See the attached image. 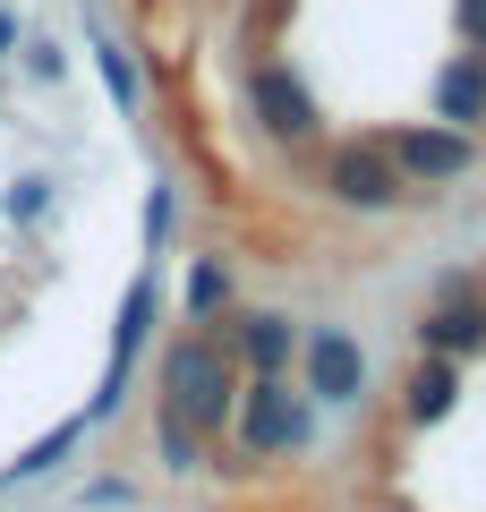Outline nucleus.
<instances>
[{
	"mask_svg": "<svg viewBox=\"0 0 486 512\" xmlns=\"http://www.w3.org/2000/svg\"><path fill=\"white\" fill-rule=\"evenodd\" d=\"M222 291H231V282H222V265H197V274H188V308H197V316H214Z\"/></svg>",
	"mask_w": 486,
	"mask_h": 512,
	"instance_id": "ddd939ff",
	"label": "nucleus"
},
{
	"mask_svg": "<svg viewBox=\"0 0 486 512\" xmlns=\"http://www.w3.org/2000/svg\"><path fill=\"white\" fill-rule=\"evenodd\" d=\"M162 393H171V419L180 427H222L231 419V367H222L214 342H171V359H162Z\"/></svg>",
	"mask_w": 486,
	"mask_h": 512,
	"instance_id": "f257e3e1",
	"label": "nucleus"
},
{
	"mask_svg": "<svg viewBox=\"0 0 486 512\" xmlns=\"http://www.w3.org/2000/svg\"><path fill=\"white\" fill-rule=\"evenodd\" d=\"M77 436H86V419H77V427H52V436H43V444H26V453H18V470H9V487H18V478H43V470H52V461L69 453Z\"/></svg>",
	"mask_w": 486,
	"mask_h": 512,
	"instance_id": "9b49d317",
	"label": "nucleus"
},
{
	"mask_svg": "<svg viewBox=\"0 0 486 512\" xmlns=\"http://www.w3.org/2000/svg\"><path fill=\"white\" fill-rule=\"evenodd\" d=\"M162 461L171 470H197V427H180L171 410H162Z\"/></svg>",
	"mask_w": 486,
	"mask_h": 512,
	"instance_id": "f8f14e48",
	"label": "nucleus"
},
{
	"mask_svg": "<svg viewBox=\"0 0 486 512\" xmlns=\"http://www.w3.org/2000/svg\"><path fill=\"white\" fill-rule=\"evenodd\" d=\"M94 60H103V86L120 94V103H137V77H128V60L111 52V43H94Z\"/></svg>",
	"mask_w": 486,
	"mask_h": 512,
	"instance_id": "4468645a",
	"label": "nucleus"
},
{
	"mask_svg": "<svg viewBox=\"0 0 486 512\" xmlns=\"http://www.w3.org/2000/svg\"><path fill=\"white\" fill-rule=\"evenodd\" d=\"M435 111H444V120H486V69H469V60H461V69H444V77H435Z\"/></svg>",
	"mask_w": 486,
	"mask_h": 512,
	"instance_id": "0eeeda50",
	"label": "nucleus"
},
{
	"mask_svg": "<svg viewBox=\"0 0 486 512\" xmlns=\"http://www.w3.org/2000/svg\"><path fill=\"white\" fill-rule=\"evenodd\" d=\"M239 436H248L256 453H290V444H307V410L290 402V384H282V376H256L248 410H239Z\"/></svg>",
	"mask_w": 486,
	"mask_h": 512,
	"instance_id": "f03ea898",
	"label": "nucleus"
},
{
	"mask_svg": "<svg viewBox=\"0 0 486 512\" xmlns=\"http://www.w3.org/2000/svg\"><path fill=\"white\" fill-rule=\"evenodd\" d=\"M256 111H265L273 137H307V128H316V103H307V86H290L282 69L256 77Z\"/></svg>",
	"mask_w": 486,
	"mask_h": 512,
	"instance_id": "423d86ee",
	"label": "nucleus"
},
{
	"mask_svg": "<svg viewBox=\"0 0 486 512\" xmlns=\"http://www.w3.org/2000/svg\"><path fill=\"white\" fill-rule=\"evenodd\" d=\"M9 43H18V26H9V18H0V60H9Z\"/></svg>",
	"mask_w": 486,
	"mask_h": 512,
	"instance_id": "dca6fc26",
	"label": "nucleus"
},
{
	"mask_svg": "<svg viewBox=\"0 0 486 512\" xmlns=\"http://www.w3.org/2000/svg\"><path fill=\"white\" fill-rule=\"evenodd\" d=\"M333 197H342V205H367V214H384V205L401 197V171L384 163V154H367V146H350L342 163H333Z\"/></svg>",
	"mask_w": 486,
	"mask_h": 512,
	"instance_id": "39448f33",
	"label": "nucleus"
},
{
	"mask_svg": "<svg viewBox=\"0 0 486 512\" xmlns=\"http://www.w3.org/2000/svg\"><path fill=\"white\" fill-rule=\"evenodd\" d=\"M393 163L410 171V180H461L469 171V137L461 128H410V137L393 146Z\"/></svg>",
	"mask_w": 486,
	"mask_h": 512,
	"instance_id": "20e7f679",
	"label": "nucleus"
},
{
	"mask_svg": "<svg viewBox=\"0 0 486 512\" xmlns=\"http://www.w3.org/2000/svg\"><path fill=\"white\" fill-rule=\"evenodd\" d=\"M452 393H461L452 359H427V367L410 376V419H444V410H452Z\"/></svg>",
	"mask_w": 486,
	"mask_h": 512,
	"instance_id": "1a4fd4ad",
	"label": "nucleus"
},
{
	"mask_svg": "<svg viewBox=\"0 0 486 512\" xmlns=\"http://www.w3.org/2000/svg\"><path fill=\"white\" fill-rule=\"evenodd\" d=\"M248 359H256V376H282V359H290V325L282 316H248Z\"/></svg>",
	"mask_w": 486,
	"mask_h": 512,
	"instance_id": "9d476101",
	"label": "nucleus"
},
{
	"mask_svg": "<svg viewBox=\"0 0 486 512\" xmlns=\"http://www.w3.org/2000/svg\"><path fill=\"white\" fill-rule=\"evenodd\" d=\"M461 26H469V43H486V0H461Z\"/></svg>",
	"mask_w": 486,
	"mask_h": 512,
	"instance_id": "2eb2a0df",
	"label": "nucleus"
},
{
	"mask_svg": "<svg viewBox=\"0 0 486 512\" xmlns=\"http://www.w3.org/2000/svg\"><path fill=\"white\" fill-rule=\"evenodd\" d=\"M418 342H427L435 359H444V350H478V342H486V308H444V316H427Z\"/></svg>",
	"mask_w": 486,
	"mask_h": 512,
	"instance_id": "6e6552de",
	"label": "nucleus"
},
{
	"mask_svg": "<svg viewBox=\"0 0 486 512\" xmlns=\"http://www.w3.org/2000/svg\"><path fill=\"white\" fill-rule=\"evenodd\" d=\"M359 384H367V359H359V342L324 325L316 342H307V393H316V402H359Z\"/></svg>",
	"mask_w": 486,
	"mask_h": 512,
	"instance_id": "7ed1b4c3",
	"label": "nucleus"
}]
</instances>
